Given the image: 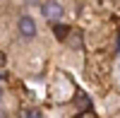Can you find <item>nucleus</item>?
I'll return each mask as SVG.
<instances>
[{
	"label": "nucleus",
	"mask_w": 120,
	"mask_h": 118,
	"mask_svg": "<svg viewBox=\"0 0 120 118\" xmlns=\"http://www.w3.org/2000/svg\"><path fill=\"white\" fill-rule=\"evenodd\" d=\"M26 3H29V5H36V3H38V0H26Z\"/></svg>",
	"instance_id": "4"
},
{
	"label": "nucleus",
	"mask_w": 120,
	"mask_h": 118,
	"mask_svg": "<svg viewBox=\"0 0 120 118\" xmlns=\"http://www.w3.org/2000/svg\"><path fill=\"white\" fill-rule=\"evenodd\" d=\"M118 51H120V39H118Z\"/></svg>",
	"instance_id": "5"
},
{
	"label": "nucleus",
	"mask_w": 120,
	"mask_h": 118,
	"mask_svg": "<svg viewBox=\"0 0 120 118\" xmlns=\"http://www.w3.org/2000/svg\"><path fill=\"white\" fill-rule=\"evenodd\" d=\"M19 34L26 36V39H31L36 34V22L31 17H19Z\"/></svg>",
	"instance_id": "2"
},
{
	"label": "nucleus",
	"mask_w": 120,
	"mask_h": 118,
	"mask_svg": "<svg viewBox=\"0 0 120 118\" xmlns=\"http://www.w3.org/2000/svg\"><path fill=\"white\" fill-rule=\"evenodd\" d=\"M41 12H43V17L48 19V22H58V19L63 17V5L55 3V0H48V3H43Z\"/></svg>",
	"instance_id": "1"
},
{
	"label": "nucleus",
	"mask_w": 120,
	"mask_h": 118,
	"mask_svg": "<svg viewBox=\"0 0 120 118\" xmlns=\"http://www.w3.org/2000/svg\"><path fill=\"white\" fill-rule=\"evenodd\" d=\"M53 34H55L58 39H65V34H67V27H65V24H58V22H55V27H53Z\"/></svg>",
	"instance_id": "3"
},
{
	"label": "nucleus",
	"mask_w": 120,
	"mask_h": 118,
	"mask_svg": "<svg viewBox=\"0 0 120 118\" xmlns=\"http://www.w3.org/2000/svg\"><path fill=\"white\" fill-rule=\"evenodd\" d=\"M0 96H3V87H0Z\"/></svg>",
	"instance_id": "6"
}]
</instances>
